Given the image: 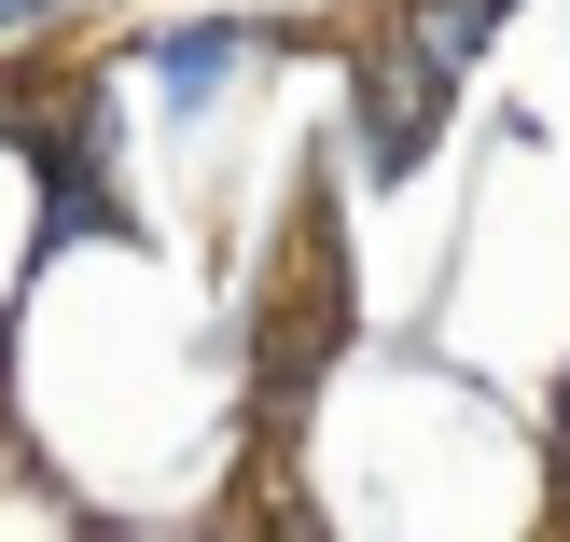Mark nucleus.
<instances>
[{"mask_svg": "<svg viewBox=\"0 0 570 542\" xmlns=\"http://www.w3.org/2000/svg\"><path fill=\"white\" fill-rule=\"evenodd\" d=\"M445 83H460V70H432V56H417L404 28H390L376 56H362V139H376V167H417V154H432Z\"/></svg>", "mask_w": 570, "mask_h": 542, "instance_id": "nucleus-1", "label": "nucleus"}, {"mask_svg": "<svg viewBox=\"0 0 570 542\" xmlns=\"http://www.w3.org/2000/svg\"><path fill=\"white\" fill-rule=\"evenodd\" d=\"M223 70H237V28H167V42H154V83H167V98H181V111L209 98Z\"/></svg>", "mask_w": 570, "mask_h": 542, "instance_id": "nucleus-2", "label": "nucleus"}, {"mask_svg": "<svg viewBox=\"0 0 570 542\" xmlns=\"http://www.w3.org/2000/svg\"><path fill=\"white\" fill-rule=\"evenodd\" d=\"M42 14H56V0H0V28H42Z\"/></svg>", "mask_w": 570, "mask_h": 542, "instance_id": "nucleus-3", "label": "nucleus"}]
</instances>
